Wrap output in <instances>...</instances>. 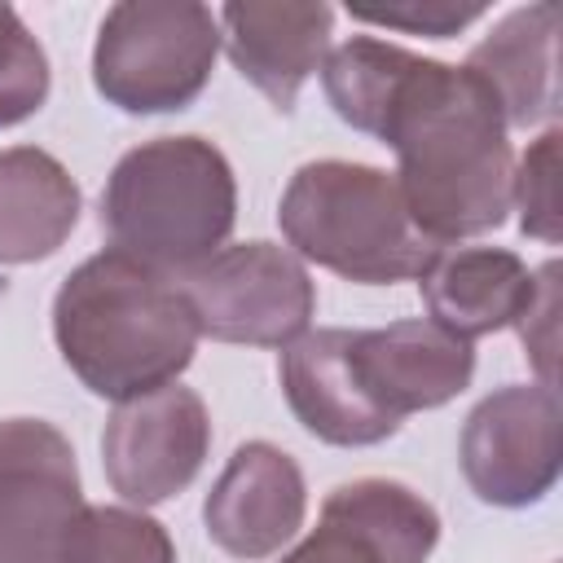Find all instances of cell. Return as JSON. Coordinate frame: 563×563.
Returning a JSON list of instances; mask_svg holds the SVG:
<instances>
[{
	"label": "cell",
	"instance_id": "11",
	"mask_svg": "<svg viewBox=\"0 0 563 563\" xmlns=\"http://www.w3.org/2000/svg\"><path fill=\"white\" fill-rule=\"evenodd\" d=\"M303 515H308L303 471L273 440L238 444L202 501L207 537L242 563H260L286 550L303 528Z\"/></svg>",
	"mask_w": 563,
	"mask_h": 563
},
{
	"label": "cell",
	"instance_id": "2",
	"mask_svg": "<svg viewBox=\"0 0 563 563\" xmlns=\"http://www.w3.org/2000/svg\"><path fill=\"white\" fill-rule=\"evenodd\" d=\"M198 339L180 282L110 246L70 268L53 295V343L66 369L114 405L180 383Z\"/></svg>",
	"mask_w": 563,
	"mask_h": 563
},
{
	"label": "cell",
	"instance_id": "15",
	"mask_svg": "<svg viewBox=\"0 0 563 563\" xmlns=\"http://www.w3.org/2000/svg\"><path fill=\"white\" fill-rule=\"evenodd\" d=\"M427 317L457 339L519 325L537 299V268L506 246H440L418 277Z\"/></svg>",
	"mask_w": 563,
	"mask_h": 563
},
{
	"label": "cell",
	"instance_id": "18",
	"mask_svg": "<svg viewBox=\"0 0 563 563\" xmlns=\"http://www.w3.org/2000/svg\"><path fill=\"white\" fill-rule=\"evenodd\" d=\"M66 563H176L167 528L136 506H84Z\"/></svg>",
	"mask_w": 563,
	"mask_h": 563
},
{
	"label": "cell",
	"instance_id": "16",
	"mask_svg": "<svg viewBox=\"0 0 563 563\" xmlns=\"http://www.w3.org/2000/svg\"><path fill=\"white\" fill-rule=\"evenodd\" d=\"M462 66L488 84L506 128H550L559 114V9L550 0L510 9Z\"/></svg>",
	"mask_w": 563,
	"mask_h": 563
},
{
	"label": "cell",
	"instance_id": "3",
	"mask_svg": "<svg viewBox=\"0 0 563 563\" xmlns=\"http://www.w3.org/2000/svg\"><path fill=\"white\" fill-rule=\"evenodd\" d=\"M97 220L110 251L180 277L229 246L238 180L216 141L194 132L154 136L110 167Z\"/></svg>",
	"mask_w": 563,
	"mask_h": 563
},
{
	"label": "cell",
	"instance_id": "19",
	"mask_svg": "<svg viewBox=\"0 0 563 563\" xmlns=\"http://www.w3.org/2000/svg\"><path fill=\"white\" fill-rule=\"evenodd\" d=\"M53 88L48 53L13 4H0V128H18L44 110Z\"/></svg>",
	"mask_w": 563,
	"mask_h": 563
},
{
	"label": "cell",
	"instance_id": "20",
	"mask_svg": "<svg viewBox=\"0 0 563 563\" xmlns=\"http://www.w3.org/2000/svg\"><path fill=\"white\" fill-rule=\"evenodd\" d=\"M510 207L519 211L523 238L545 246L559 242V128H541V136L519 154L510 176Z\"/></svg>",
	"mask_w": 563,
	"mask_h": 563
},
{
	"label": "cell",
	"instance_id": "8",
	"mask_svg": "<svg viewBox=\"0 0 563 563\" xmlns=\"http://www.w3.org/2000/svg\"><path fill=\"white\" fill-rule=\"evenodd\" d=\"M84 506L70 440L44 418H0V563H66Z\"/></svg>",
	"mask_w": 563,
	"mask_h": 563
},
{
	"label": "cell",
	"instance_id": "4",
	"mask_svg": "<svg viewBox=\"0 0 563 563\" xmlns=\"http://www.w3.org/2000/svg\"><path fill=\"white\" fill-rule=\"evenodd\" d=\"M277 229L303 264L356 286L418 282L440 251L413 224L396 176L352 158L303 163L282 189Z\"/></svg>",
	"mask_w": 563,
	"mask_h": 563
},
{
	"label": "cell",
	"instance_id": "14",
	"mask_svg": "<svg viewBox=\"0 0 563 563\" xmlns=\"http://www.w3.org/2000/svg\"><path fill=\"white\" fill-rule=\"evenodd\" d=\"M352 356L369 396L396 422L457 400L475 378V347L431 317L352 330Z\"/></svg>",
	"mask_w": 563,
	"mask_h": 563
},
{
	"label": "cell",
	"instance_id": "21",
	"mask_svg": "<svg viewBox=\"0 0 563 563\" xmlns=\"http://www.w3.org/2000/svg\"><path fill=\"white\" fill-rule=\"evenodd\" d=\"M356 22L369 26H391L405 35H427V40H449L479 22L488 9L484 4H457V0H396V4H347Z\"/></svg>",
	"mask_w": 563,
	"mask_h": 563
},
{
	"label": "cell",
	"instance_id": "10",
	"mask_svg": "<svg viewBox=\"0 0 563 563\" xmlns=\"http://www.w3.org/2000/svg\"><path fill=\"white\" fill-rule=\"evenodd\" d=\"M440 541L435 506L400 479L361 475L339 484L317 528L282 563H427Z\"/></svg>",
	"mask_w": 563,
	"mask_h": 563
},
{
	"label": "cell",
	"instance_id": "5",
	"mask_svg": "<svg viewBox=\"0 0 563 563\" xmlns=\"http://www.w3.org/2000/svg\"><path fill=\"white\" fill-rule=\"evenodd\" d=\"M220 57L216 9L198 0H119L92 44V88L123 114L189 110Z\"/></svg>",
	"mask_w": 563,
	"mask_h": 563
},
{
	"label": "cell",
	"instance_id": "12",
	"mask_svg": "<svg viewBox=\"0 0 563 563\" xmlns=\"http://www.w3.org/2000/svg\"><path fill=\"white\" fill-rule=\"evenodd\" d=\"M277 378L295 422L321 444L369 449L400 431V422L369 396L352 356V330L343 325L308 330L282 347Z\"/></svg>",
	"mask_w": 563,
	"mask_h": 563
},
{
	"label": "cell",
	"instance_id": "22",
	"mask_svg": "<svg viewBox=\"0 0 563 563\" xmlns=\"http://www.w3.org/2000/svg\"><path fill=\"white\" fill-rule=\"evenodd\" d=\"M519 339L528 361L537 365V383L554 387V352H559V260H545L537 268V299L519 317Z\"/></svg>",
	"mask_w": 563,
	"mask_h": 563
},
{
	"label": "cell",
	"instance_id": "9",
	"mask_svg": "<svg viewBox=\"0 0 563 563\" xmlns=\"http://www.w3.org/2000/svg\"><path fill=\"white\" fill-rule=\"evenodd\" d=\"M211 453V413L185 383L114 405L101 431V466L123 506H158L185 493Z\"/></svg>",
	"mask_w": 563,
	"mask_h": 563
},
{
	"label": "cell",
	"instance_id": "1",
	"mask_svg": "<svg viewBox=\"0 0 563 563\" xmlns=\"http://www.w3.org/2000/svg\"><path fill=\"white\" fill-rule=\"evenodd\" d=\"M321 88L347 128L391 145L400 198L435 246L506 224L515 150L506 114L479 75L352 35L325 53Z\"/></svg>",
	"mask_w": 563,
	"mask_h": 563
},
{
	"label": "cell",
	"instance_id": "7",
	"mask_svg": "<svg viewBox=\"0 0 563 563\" xmlns=\"http://www.w3.org/2000/svg\"><path fill=\"white\" fill-rule=\"evenodd\" d=\"M462 479L484 506L523 510L559 484V391L506 383L462 422Z\"/></svg>",
	"mask_w": 563,
	"mask_h": 563
},
{
	"label": "cell",
	"instance_id": "13",
	"mask_svg": "<svg viewBox=\"0 0 563 563\" xmlns=\"http://www.w3.org/2000/svg\"><path fill=\"white\" fill-rule=\"evenodd\" d=\"M220 44L238 75L255 84L273 110L290 114L308 75L321 70L334 35L330 4H290V0H229L216 9Z\"/></svg>",
	"mask_w": 563,
	"mask_h": 563
},
{
	"label": "cell",
	"instance_id": "6",
	"mask_svg": "<svg viewBox=\"0 0 563 563\" xmlns=\"http://www.w3.org/2000/svg\"><path fill=\"white\" fill-rule=\"evenodd\" d=\"M198 334L238 347H290L308 334L317 286L303 260L277 242H229L176 277Z\"/></svg>",
	"mask_w": 563,
	"mask_h": 563
},
{
	"label": "cell",
	"instance_id": "17",
	"mask_svg": "<svg viewBox=\"0 0 563 563\" xmlns=\"http://www.w3.org/2000/svg\"><path fill=\"white\" fill-rule=\"evenodd\" d=\"M84 211L79 180L40 145L0 150V264H35L66 246Z\"/></svg>",
	"mask_w": 563,
	"mask_h": 563
}]
</instances>
